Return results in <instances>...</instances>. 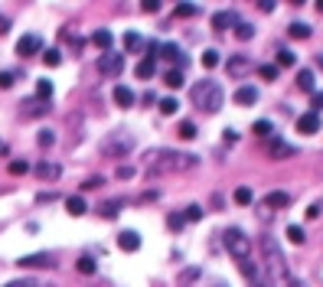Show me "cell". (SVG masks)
<instances>
[{"instance_id":"obj_1","label":"cell","mask_w":323,"mask_h":287,"mask_svg":"<svg viewBox=\"0 0 323 287\" xmlns=\"http://www.w3.org/2000/svg\"><path fill=\"white\" fill-rule=\"evenodd\" d=\"M261 255H265V271H268V284L271 287H291V271H287V261H284V251L277 245L274 235H265L261 238Z\"/></svg>"},{"instance_id":"obj_2","label":"cell","mask_w":323,"mask_h":287,"mask_svg":"<svg viewBox=\"0 0 323 287\" xmlns=\"http://www.w3.org/2000/svg\"><path fill=\"white\" fill-rule=\"evenodd\" d=\"M144 163H147L150 176H160V173H179V170L196 167V157L179 154V150H150V154L144 157Z\"/></svg>"},{"instance_id":"obj_3","label":"cell","mask_w":323,"mask_h":287,"mask_svg":"<svg viewBox=\"0 0 323 287\" xmlns=\"http://www.w3.org/2000/svg\"><path fill=\"white\" fill-rule=\"evenodd\" d=\"M134 147H137V137L128 128H118L102 140V157H131Z\"/></svg>"},{"instance_id":"obj_4","label":"cell","mask_w":323,"mask_h":287,"mask_svg":"<svg viewBox=\"0 0 323 287\" xmlns=\"http://www.w3.org/2000/svg\"><path fill=\"white\" fill-rule=\"evenodd\" d=\"M190 98H193V105H199L203 111H219L222 108V88L215 85V82H209V78H206V82H196L193 88H190Z\"/></svg>"},{"instance_id":"obj_5","label":"cell","mask_w":323,"mask_h":287,"mask_svg":"<svg viewBox=\"0 0 323 287\" xmlns=\"http://www.w3.org/2000/svg\"><path fill=\"white\" fill-rule=\"evenodd\" d=\"M222 241H226L229 255L235 258V261H241V258H248V251H251V241H248V235H245L241 229H226V232H222Z\"/></svg>"},{"instance_id":"obj_6","label":"cell","mask_w":323,"mask_h":287,"mask_svg":"<svg viewBox=\"0 0 323 287\" xmlns=\"http://www.w3.org/2000/svg\"><path fill=\"white\" fill-rule=\"evenodd\" d=\"M36 52H43V36L39 33H26V36L16 39V56L30 59V56H36Z\"/></svg>"},{"instance_id":"obj_7","label":"cell","mask_w":323,"mask_h":287,"mask_svg":"<svg viewBox=\"0 0 323 287\" xmlns=\"http://www.w3.org/2000/svg\"><path fill=\"white\" fill-rule=\"evenodd\" d=\"M121 69H124V56L121 52H102V59H98V72L102 75H121Z\"/></svg>"},{"instance_id":"obj_8","label":"cell","mask_w":323,"mask_h":287,"mask_svg":"<svg viewBox=\"0 0 323 287\" xmlns=\"http://www.w3.org/2000/svg\"><path fill=\"white\" fill-rule=\"evenodd\" d=\"M235 264H238V271L248 277V284H251V287H265V274L258 271V264L251 261V258H241V261H235Z\"/></svg>"},{"instance_id":"obj_9","label":"cell","mask_w":323,"mask_h":287,"mask_svg":"<svg viewBox=\"0 0 323 287\" xmlns=\"http://www.w3.org/2000/svg\"><path fill=\"white\" fill-rule=\"evenodd\" d=\"M297 154V147H291V144H284L281 137H274L271 134V144H268V157H274V160H287V157H294Z\"/></svg>"},{"instance_id":"obj_10","label":"cell","mask_w":323,"mask_h":287,"mask_svg":"<svg viewBox=\"0 0 323 287\" xmlns=\"http://www.w3.org/2000/svg\"><path fill=\"white\" fill-rule=\"evenodd\" d=\"M16 264H20V268H52L56 261H52L49 251H36V255H23Z\"/></svg>"},{"instance_id":"obj_11","label":"cell","mask_w":323,"mask_h":287,"mask_svg":"<svg viewBox=\"0 0 323 287\" xmlns=\"http://www.w3.org/2000/svg\"><path fill=\"white\" fill-rule=\"evenodd\" d=\"M33 173L39 176V179H46V183H52V179L62 176V167H59V163H49V160H43V163L33 167Z\"/></svg>"},{"instance_id":"obj_12","label":"cell","mask_w":323,"mask_h":287,"mask_svg":"<svg viewBox=\"0 0 323 287\" xmlns=\"http://www.w3.org/2000/svg\"><path fill=\"white\" fill-rule=\"evenodd\" d=\"M255 101H258V88H255V85H238V88H235V105L251 108Z\"/></svg>"},{"instance_id":"obj_13","label":"cell","mask_w":323,"mask_h":287,"mask_svg":"<svg viewBox=\"0 0 323 287\" xmlns=\"http://www.w3.org/2000/svg\"><path fill=\"white\" fill-rule=\"evenodd\" d=\"M297 131L300 134H317L320 131V114H313V111L300 114V118H297Z\"/></svg>"},{"instance_id":"obj_14","label":"cell","mask_w":323,"mask_h":287,"mask_svg":"<svg viewBox=\"0 0 323 287\" xmlns=\"http://www.w3.org/2000/svg\"><path fill=\"white\" fill-rule=\"evenodd\" d=\"M118 248L121 251H137L140 248V235H137V232H131V229H124L118 235Z\"/></svg>"},{"instance_id":"obj_15","label":"cell","mask_w":323,"mask_h":287,"mask_svg":"<svg viewBox=\"0 0 323 287\" xmlns=\"http://www.w3.org/2000/svg\"><path fill=\"white\" fill-rule=\"evenodd\" d=\"M287 206H291V196L281 193V190H274V193L265 196V209H287Z\"/></svg>"},{"instance_id":"obj_16","label":"cell","mask_w":323,"mask_h":287,"mask_svg":"<svg viewBox=\"0 0 323 287\" xmlns=\"http://www.w3.org/2000/svg\"><path fill=\"white\" fill-rule=\"evenodd\" d=\"M212 26L215 30H229V26H238V13L235 10H222L212 16Z\"/></svg>"},{"instance_id":"obj_17","label":"cell","mask_w":323,"mask_h":287,"mask_svg":"<svg viewBox=\"0 0 323 287\" xmlns=\"http://www.w3.org/2000/svg\"><path fill=\"white\" fill-rule=\"evenodd\" d=\"M154 72H157V59H154V52H147L137 62V78H154Z\"/></svg>"},{"instance_id":"obj_18","label":"cell","mask_w":323,"mask_h":287,"mask_svg":"<svg viewBox=\"0 0 323 287\" xmlns=\"http://www.w3.org/2000/svg\"><path fill=\"white\" fill-rule=\"evenodd\" d=\"M114 101H118L121 108H134V101H137V95H134L128 85H114Z\"/></svg>"},{"instance_id":"obj_19","label":"cell","mask_w":323,"mask_h":287,"mask_svg":"<svg viewBox=\"0 0 323 287\" xmlns=\"http://www.w3.org/2000/svg\"><path fill=\"white\" fill-rule=\"evenodd\" d=\"M92 43L98 49H105V52H111V46H114V36L108 33V30H98V33H92Z\"/></svg>"},{"instance_id":"obj_20","label":"cell","mask_w":323,"mask_h":287,"mask_svg":"<svg viewBox=\"0 0 323 287\" xmlns=\"http://www.w3.org/2000/svg\"><path fill=\"white\" fill-rule=\"evenodd\" d=\"M66 209H69V215H85L88 202L82 199V196H69V199H66Z\"/></svg>"},{"instance_id":"obj_21","label":"cell","mask_w":323,"mask_h":287,"mask_svg":"<svg viewBox=\"0 0 323 287\" xmlns=\"http://www.w3.org/2000/svg\"><path fill=\"white\" fill-rule=\"evenodd\" d=\"M287 33H291L294 36V39H310V26L307 23H304V20H297V23H291V26H287Z\"/></svg>"},{"instance_id":"obj_22","label":"cell","mask_w":323,"mask_h":287,"mask_svg":"<svg viewBox=\"0 0 323 287\" xmlns=\"http://www.w3.org/2000/svg\"><path fill=\"white\" fill-rule=\"evenodd\" d=\"M297 88H300V92H313V72L310 69L297 72Z\"/></svg>"},{"instance_id":"obj_23","label":"cell","mask_w":323,"mask_h":287,"mask_svg":"<svg viewBox=\"0 0 323 287\" xmlns=\"http://www.w3.org/2000/svg\"><path fill=\"white\" fill-rule=\"evenodd\" d=\"M157 108H160V114H167V118H170V114H176V111H179V101H176L173 95H170V98H160V105H157Z\"/></svg>"},{"instance_id":"obj_24","label":"cell","mask_w":323,"mask_h":287,"mask_svg":"<svg viewBox=\"0 0 323 287\" xmlns=\"http://www.w3.org/2000/svg\"><path fill=\"white\" fill-rule=\"evenodd\" d=\"M36 95H39V101L49 105V98H52V82L49 78H39V82H36Z\"/></svg>"},{"instance_id":"obj_25","label":"cell","mask_w":323,"mask_h":287,"mask_svg":"<svg viewBox=\"0 0 323 287\" xmlns=\"http://www.w3.org/2000/svg\"><path fill=\"white\" fill-rule=\"evenodd\" d=\"M176 134H179V137H183V140H193V137H196V134H199V131H196V124H193V121H179Z\"/></svg>"},{"instance_id":"obj_26","label":"cell","mask_w":323,"mask_h":287,"mask_svg":"<svg viewBox=\"0 0 323 287\" xmlns=\"http://www.w3.org/2000/svg\"><path fill=\"white\" fill-rule=\"evenodd\" d=\"M75 268H78L82 274H95V271H98V264H95V258H92V255H82V258H78V264H75Z\"/></svg>"},{"instance_id":"obj_27","label":"cell","mask_w":323,"mask_h":287,"mask_svg":"<svg viewBox=\"0 0 323 287\" xmlns=\"http://www.w3.org/2000/svg\"><path fill=\"white\" fill-rule=\"evenodd\" d=\"M203 215H206V212H203V206H196V202H193V206H186V209H183V219H186V222H199Z\"/></svg>"},{"instance_id":"obj_28","label":"cell","mask_w":323,"mask_h":287,"mask_svg":"<svg viewBox=\"0 0 323 287\" xmlns=\"http://www.w3.org/2000/svg\"><path fill=\"white\" fill-rule=\"evenodd\" d=\"M43 62H46L49 69H56L59 62H62V52L59 49H43Z\"/></svg>"},{"instance_id":"obj_29","label":"cell","mask_w":323,"mask_h":287,"mask_svg":"<svg viewBox=\"0 0 323 287\" xmlns=\"http://www.w3.org/2000/svg\"><path fill=\"white\" fill-rule=\"evenodd\" d=\"M294 62H297V52H291V49H281V52H277V62H274V66L281 69V66H294Z\"/></svg>"},{"instance_id":"obj_30","label":"cell","mask_w":323,"mask_h":287,"mask_svg":"<svg viewBox=\"0 0 323 287\" xmlns=\"http://www.w3.org/2000/svg\"><path fill=\"white\" fill-rule=\"evenodd\" d=\"M232 199H235L238 206H248L251 199H255V196H251V190H248V186H238V190L232 193Z\"/></svg>"},{"instance_id":"obj_31","label":"cell","mask_w":323,"mask_h":287,"mask_svg":"<svg viewBox=\"0 0 323 287\" xmlns=\"http://www.w3.org/2000/svg\"><path fill=\"white\" fill-rule=\"evenodd\" d=\"M164 82H167L170 88H179V85H183V72H176V69L164 72Z\"/></svg>"},{"instance_id":"obj_32","label":"cell","mask_w":323,"mask_h":287,"mask_svg":"<svg viewBox=\"0 0 323 287\" xmlns=\"http://www.w3.org/2000/svg\"><path fill=\"white\" fill-rule=\"evenodd\" d=\"M235 36H238L241 43H248L251 36H255V26H251V23H238V26H235Z\"/></svg>"},{"instance_id":"obj_33","label":"cell","mask_w":323,"mask_h":287,"mask_svg":"<svg viewBox=\"0 0 323 287\" xmlns=\"http://www.w3.org/2000/svg\"><path fill=\"white\" fill-rule=\"evenodd\" d=\"M167 225H170V229H173V232H179V229H183V225H186V219H183V212H170V215H167Z\"/></svg>"},{"instance_id":"obj_34","label":"cell","mask_w":323,"mask_h":287,"mask_svg":"<svg viewBox=\"0 0 323 287\" xmlns=\"http://www.w3.org/2000/svg\"><path fill=\"white\" fill-rule=\"evenodd\" d=\"M140 43H144V39H140V36L134 33V30H131V33H124V49H128V52H134V49L140 46Z\"/></svg>"},{"instance_id":"obj_35","label":"cell","mask_w":323,"mask_h":287,"mask_svg":"<svg viewBox=\"0 0 323 287\" xmlns=\"http://www.w3.org/2000/svg\"><path fill=\"white\" fill-rule=\"evenodd\" d=\"M118 209H121L118 199H114V202H102V215H105V219H114V215H118Z\"/></svg>"},{"instance_id":"obj_36","label":"cell","mask_w":323,"mask_h":287,"mask_svg":"<svg viewBox=\"0 0 323 287\" xmlns=\"http://www.w3.org/2000/svg\"><path fill=\"white\" fill-rule=\"evenodd\" d=\"M245 66H248V59L245 56H235V59L229 62V72H232V75H238V72H245Z\"/></svg>"},{"instance_id":"obj_37","label":"cell","mask_w":323,"mask_h":287,"mask_svg":"<svg viewBox=\"0 0 323 287\" xmlns=\"http://www.w3.org/2000/svg\"><path fill=\"white\" fill-rule=\"evenodd\" d=\"M287 238H291L294 245H304V238H307V235H304L300 225H291V229H287Z\"/></svg>"},{"instance_id":"obj_38","label":"cell","mask_w":323,"mask_h":287,"mask_svg":"<svg viewBox=\"0 0 323 287\" xmlns=\"http://www.w3.org/2000/svg\"><path fill=\"white\" fill-rule=\"evenodd\" d=\"M173 13L176 16H196V13H199V7H196V4H179Z\"/></svg>"},{"instance_id":"obj_39","label":"cell","mask_w":323,"mask_h":287,"mask_svg":"<svg viewBox=\"0 0 323 287\" xmlns=\"http://www.w3.org/2000/svg\"><path fill=\"white\" fill-rule=\"evenodd\" d=\"M36 140H39V147H52V144H56V134H52V131H39V134H36Z\"/></svg>"},{"instance_id":"obj_40","label":"cell","mask_w":323,"mask_h":287,"mask_svg":"<svg viewBox=\"0 0 323 287\" xmlns=\"http://www.w3.org/2000/svg\"><path fill=\"white\" fill-rule=\"evenodd\" d=\"M203 66H206V69H215V66H219V52H215V49L203 52Z\"/></svg>"},{"instance_id":"obj_41","label":"cell","mask_w":323,"mask_h":287,"mask_svg":"<svg viewBox=\"0 0 323 287\" xmlns=\"http://www.w3.org/2000/svg\"><path fill=\"white\" fill-rule=\"evenodd\" d=\"M251 131H255V134H261V137H265V134H268V137H271L274 124H271V121H255V128H251Z\"/></svg>"},{"instance_id":"obj_42","label":"cell","mask_w":323,"mask_h":287,"mask_svg":"<svg viewBox=\"0 0 323 287\" xmlns=\"http://www.w3.org/2000/svg\"><path fill=\"white\" fill-rule=\"evenodd\" d=\"M10 173H13V176L30 173V163H26V160H13V163H10Z\"/></svg>"},{"instance_id":"obj_43","label":"cell","mask_w":323,"mask_h":287,"mask_svg":"<svg viewBox=\"0 0 323 287\" xmlns=\"http://www.w3.org/2000/svg\"><path fill=\"white\" fill-rule=\"evenodd\" d=\"M261 78H268V82H274V78H277V66H274V62H265V66H261Z\"/></svg>"},{"instance_id":"obj_44","label":"cell","mask_w":323,"mask_h":287,"mask_svg":"<svg viewBox=\"0 0 323 287\" xmlns=\"http://www.w3.org/2000/svg\"><path fill=\"white\" fill-rule=\"evenodd\" d=\"M160 52H164V59H176V56H179L183 49H179L176 43H164V49H160Z\"/></svg>"},{"instance_id":"obj_45","label":"cell","mask_w":323,"mask_h":287,"mask_svg":"<svg viewBox=\"0 0 323 287\" xmlns=\"http://www.w3.org/2000/svg\"><path fill=\"white\" fill-rule=\"evenodd\" d=\"M98 186H105V176H98V173H95V176H88L85 183H82V190H98Z\"/></svg>"},{"instance_id":"obj_46","label":"cell","mask_w":323,"mask_h":287,"mask_svg":"<svg viewBox=\"0 0 323 287\" xmlns=\"http://www.w3.org/2000/svg\"><path fill=\"white\" fill-rule=\"evenodd\" d=\"M16 82V75H13V72H0V88H10Z\"/></svg>"},{"instance_id":"obj_47","label":"cell","mask_w":323,"mask_h":287,"mask_svg":"<svg viewBox=\"0 0 323 287\" xmlns=\"http://www.w3.org/2000/svg\"><path fill=\"white\" fill-rule=\"evenodd\" d=\"M7 287H39V284H36L33 277H20V281H10Z\"/></svg>"},{"instance_id":"obj_48","label":"cell","mask_w":323,"mask_h":287,"mask_svg":"<svg viewBox=\"0 0 323 287\" xmlns=\"http://www.w3.org/2000/svg\"><path fill=\"white\" fill-rule=\"evenodd\" d=\"M310 105H313L310 111H313V114H320V108H323V92H317V95H313V98H310Z\"/></svg>"},{"instance_id":"obj_49","label":"cell","mask_w":323,"mask_h":287,"mask_svg":"<svg viewBox=\"0 0 323 287\" xmlns=\"http://www.w3.org/2000/svg\"><path fill=\"white\" fill-rule=\"evenodd\" d=\"M317 215H323V202H313L307 209V219H317Z\"/></svg>"},{"instance_id":"obj_50","label":"cell","mask_w":323,"mask_h":287,"mask_svg":"<svg viewBox=\"0 0 323 287\" xmlns=\"http://www.w3.org/2000/svg\"><path fill=\"white\" fill-rule=\"evenodd\" d=\"M134 173H137V170H134V167H118V176H121V179H131Z\"/></svg>"},{"instance_id":"obj_51","label":"cell","mask_w":323,"mask_h":287,"mask_svg":"<svg viewBox=\"0 0 323 287\" xmlns=\"http://www.w3.org/2000/svg\"><path fill=\"white\" fill-rule=\"evenodd\" d=\"M52 199H59V193H39L36 196V202H52Z\"/></svg>"},{"instance_id":"obj_52","label":"cell","mask_w":323,"mask_h":287,"mask_svg":"<svg viewBox=\"0 0 323 287\" xmlns=\"http://www.w3.org/2000/svg\"><path fill=\"white\" fill-rule=\"evenodd\" d=\"M144 10H147V13H157L160 4H157V0H147V4H144Z\"/></svg>"},{"instance_id":"obj_53","label":"cell","mask_w":323,"mask_h":287,"mask_svg":"<svg viewBox=\"0 0 323 287\" xmlns=\"http://www.w3.org/2000/svg\"><path fill=\"white\" fill-rule=\"evenodd\" d=\"M258 7H261L265 13H271V10H274V0H261V4H258Z\"/></svg>"},{"instance_id":"obj_54","label":"cell","mask_w":323,"mask_h":287,"mask_svg":"<svg viewBox=\"0 0 323 287\" xmlns=\"http://www.w3.org/2000/svg\"><path fill=\"white\" fill-rule=\"evenodd\" d=\"M4 154H7V144H4V140H0V157H4Z\"/></svg>"},{"instance_id":"obj_55","label":"cell","mask_w":323,"mask_h":287,"mask_svg":"<svg viewBox=\"0 0 323 287\" xmlns=\"http://www.w3.org/2000/svg\"><path fill=\"white\" fill-rule=\"evenodd\" d=\"M317 66H320V69H323V56H317Z\"/></svg>"},{"instance_id":"obj_56","label":"cell","mask_w":323,"mask_h":287,"mask_svg":"<svg viewBox=\"0 0 323 287\" xmlns=\"http://www.w3.org/2000/svg\"><path fill=\"white\" fill-rule=\"evenodd\" d=\"M317 10H320V13H323V0H320V4H317Z\"/></svg>"},{"instance_id":"obj_57","label":"cell","mask_w":323,"mask_h":287,"mask_svg":"<svg viewBox=\"0 0 323 287\" xmlns=\"http://www.w3.org/2000/svg\"><path fill=\"white\" fill-rule=\"evenodd\" d=\"M291 287H307V284H300V281H297V284H291Z\"/></svg>"}]
</instances>
